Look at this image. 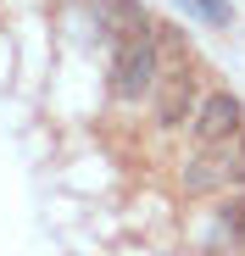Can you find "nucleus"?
<instances>
[{"mask_svg":"<svg viewBox=\"0 0 245 256\" xmlns=\"http://www.w3.org/2000/svg\"><path fill=\"white\" fill-rule=\"evenodd\" d=\"M184 195H206V190H223V184H245V128L218 145H200L190 162H184V173H178Z\"/></svg>","mask_w":245,"mask_h":256,"instance_id":"1","label":"nucleus"},{"mask_svg":"<svg viewBox=\"0 0 245 256\" xmlns=\"http://www.w3.org/2000/svg\"><path fill=\"white\" fill-rule=\"evenodd\" d=\"M156 72H162V50H156V39H150V34L122 39V45H117V56H112V95H117L122 106L150 100Z\"/></svg>","mask_w":245,"mask_h":256,"instance_id":"2","label":"nucleus"},{"mask_svg":"<svg viewBox=\"0 0 245 256\" xmlns=\"http://www.w3.org/2000/svg\"><path fill=\"white\" fill-rule=\"evenodd\" d=\"M150 100H156V128H168V134L184 128V122L195 117V106H200V78H195V67H190V62L162 67Z\"/></svg>","mask_w":245,"mask_h":256,"instance_id":"3","label":"nucleus"},{"mask_svg":"<svg viewBox=\"0 0 245 256\" xmlns=\"http://www.w3.org/2000/svg\"><path fill=\"white\" fill-rule=\"evenodd\" d=\"M240 128H245V106H240L228 90L200 95V106H195V117H190V134H195V145H218V140L240 134Z\"/></svg>","mask_w":245,"mask_h":256,"instance_id":"4","label":"nucleus"},{"mask_svg":"<svg viewBox=\"0 0 245 256\" xmlns=\"http://www.w3.org/2000/svg\"><path fill=\"white\" fill-rule=\"evenodd\" d=\"M95 22H100V34L112 39V45L150 34V17H145L140 0H95Z\"/></svg>","mask_w":245,"mask_h":256,"instance_id":"5","label":"nucleus"},{"mask_svg":"<svg viewBox=\"0 0 245 256\" xmlns=\"http://www.w3.org/2000/svg\"><path fill=\"white\" fill-rule=\"evenodd\" d=\"M184 6H190V12H200L212 28H228V22H234V6H228V0H184Z\"/></svg>","mask_w":245,"mask_h":256,"instance_id":"6","label":"nucleus"},{"mask_svg":"<svg viewBox=\"0 0 245 256\" xmlns=\"http://www.w3.org/2000/svg\"><path fill=\"white\" fill-rule=\"evenodd\" d=\"M223 218H228V234H234V240H245V200H228Z\"/></svg>","mask_w":245,"mask_h":256,"instance_id":"7","label":"nucleus"}]
</instances>
